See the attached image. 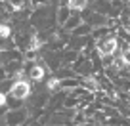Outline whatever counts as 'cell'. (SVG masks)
<instances>
[{"label": "cell", "instance_id": "cell-6", "mask_svg": "<svg viewBox=\"0 0 130 126\" xmlns=\"http://www.w3.org/2000/svg\"><path fill=\"white\" fill-rule=\"evenodd\" d=\"M44 75H46V69H44L42 65H32L31 69H29V78H31V80H35V82L42 80V78H44Z\"/></svg>", "mask_w": 130, "mask_h": 126}, {"label": "cell", "instance_id": "cell-14", "mask_svg": "<svg viewBox=\"0 0 130 126\" xmlns=\"http://www.w3.org/2000/svg\"><path fill=\"white\" fill-rule=\"evenodd\" d=\"M10 6H12V10H21L23 8V0H10Z\"/></svg>", "mask_w": 130, "mask_h": 126}, {"label": "cell", "instance_id": "cell-16", "mask_svg": "<svg viewBox=\"0 0 130 126\" xmlns=\"http://www.w3.org/2000/svg\"><path fill=\"white\" fill-rule=\"evenodd\" d=\"M6 77H8V73H6V69H4V67H0V82L4 80Z\"/></svg>", "mask_w": 130, "mask_h": 126}, {"label": "cell", "instance_id": "cell-17", "mask_svg": "<svg viewBox=\"0 0 130 126\" xmlns=\"http://www.w3.org/2000/svg\"><path fill=\"white\" fill-rule=\"evenodd\" d=\"M0 53H2V50H0Z\"/></svg>", "mask_w": 130, "mask_h": 126}, {"label": "cell", "instance_id": "cell-1", "mask_svg": "<svg viewBox=\"0 0 130 126\" xmlns=\"http://www.w3.org/2000/svg\"><path fill=\"white\" fill-rule=\"evenodd\" d=\"M96 48H98V53L100 56H113L115 52H117V48H119V40H117V37H113V34H107V37H102V38H98V44H96Z\"/></svg>", "mask_w": 130, "mask_h": 126}, {"label": "cell", "instance_id": "cell-5", "mask_svg": "<svg viewBox=\"0 0 130 126\" xmlns=\"http://www.w3.org/2000/svg\"><path fill=\"white\" fill-rule=\"evenodd\" d=\"M75 69L78 71V75H92V65H90V61L84 59V57H78V61L75 63Z\"/></svg>", "mask_w": 130, "mask_h": 126}, {"label": "cell", "instance_id": "cell-3", "mask_svg": "<svg viewBox=\"0 0 130 126\" xmlns=\"http://www.w3.org/2000/svg\"><path fill=\"white\" fill-rule=\"evenodd\" d=\"M27 120V109H23V107H13L12 111H8L6 113V122L8 124H21V122Z\"/></svg>", "mask_w": 130, "mask_h": 126}, {"label": "cell", "instance_id": "cell-7", "mask_svg": "<svg viewBox=\"0 0 130 126\" xmlns=\"http://www.w3.org/2000/svg\"><path fill=\"white\" fill-rule=\"evenodd\" d=\"M69 12H71L69 4H65V6H61V8L57 10V21H59L61 25H63L65 21H67V19H69V17H71V13H69Z\"/></svg>", "mask_w": 130, "mask_h": 126}, {"label": "cell", "instance_id": "cell-11", "mask_svg": "<svg viewBox=\"0 0 130 126\" xmlns=\"http://www.w3.org/2000/svg\"><path fill=\"white\" fill-rule=\"evenodd\" d=\"M10 34H12V29H10V25L0 21V38H8Z\"/></svg>", "mask_w": 130, "mask_h": 126}, {"label": "cell", "instance_id": "cell-2", "mask_svg": "<svg viewBox=\"0 0 130 126\" xmlns=\"http://www.w3.org/2000/svg\"><path fill=\"white\" fill-rule=\"evenodd\" d=\"M8 94L12 96V98L25 99V98L31 96V84H29V80H13Z\"/></svg>", "mask_w": 130, "mask_h": 126}, {"label": "cell", "instance_id": "cell-8", "mask_svg": "<svg viewBox=\"0 0 130 126\" xmlns=\"http://www.w3.org/2000/svg\"><path fill=\"white\" fill-rule=\"evenodd\" d=\"M46 90H50V92H57V90H61V78L59 77L48 78V82H46Z\"/></svg>", "mask_w": 130, "mask_h": 126}, {"label": "cell", "instance_id": "cell-10", "mask_svg": "<svg viewBox=\"0 0 130 126\" xmlns=\"http://www.w3.org/2000/svg\"><path fill=\"white\" fill-rule=\"evenodd\" d=\"M67 4H69L71 10H84L88 0H67Z\"/></svg>", "mask_w": 130, "mask_h": 126}, {"label": "cell", "instance_id": "cell-9", "mask_svg": "<svg viewBox=\"0 0 130 126\" xmlns=\"http://www.w3.org/2000/svg\"><path fill=\"white\" fill-rule=\"evenodd\" d=\"M78 25H80V17H77V15H71L69 19H67V21L63 23V27L67 29V31H75V29H77Z\"/></svg>", "mask_w": 130, "mask_h": 126}, {"label": "cell", "instance_id": "cell-13", "mask_svg": "<svg viewBox=\"0 0 130 126\" xmlns=\"http://www.w3.org/2000/svg\"><path fill=\"white\" fill-rule=\"evenodd\" d=\"M121 57H122V61H124V65H130V48L122 50V52H121Z\"/></svg>", "mask_w": 130, "mask_h": 126}, {"label": "cell", "instance_id": "cell-15", "mask_svg": "<svg viewBox=\"0 0 130 126\" xmlns=\"http://www.w3.org/2000/svg\"><path fill=\"white\" fill-rule=\"evenodd\" d=\"M84 120H86L84 113H78V115H75V117H73V122H77V124H78V122H84Z\"/></svg>", "mask_w": 130, "mask_h": 126}, {"label": "cell", "instance_id": "cell-4", "mask_svg": "<svg viewBox=\"0 0 130 126\" xmlns=\"http://www.w3.org/2000/svg\"><path fill=\"white\" fill-rule=\"evenodd\" d=\"M80 84L84 86V90H88V92H100V90H102L100 82H98L96 78L92 77V75H86V77L80 80Z\"/></svg>", "mask_w": 130, "mask_h": 126}, {"label": "cell", "instance_id": "cell-12", "mask_svg": "<svg viewBox=\"0 0 130 126\" xmlns=\"http://www.w3.org/2000/svg\"><path fill=\"white\" fill-rule=\"evenodd\" d=\"M73 33H75V34H88V33H90V27H88V25H78Z\"/></svg>", "mask_w": 130, "mask_h": 126}]
</instances>
